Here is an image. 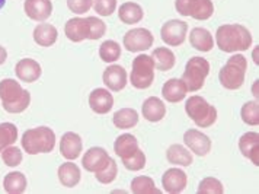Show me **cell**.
<instances>
[{
    "label": "cell",
    "mask_w": 259,
    "mask_h": 194,
    "mask_svg": "<svg viewBox=\"0 0 259 194\" xmlns=\"http://www.w3.org/2000/svg\"><path fill=\"white\" fill-rule=\"evenodd\" d=\"M112 123L117 129H121V130L133 129L139 123V112L134 108L118 109L112 117Z\"/></svg>",
    "instance_id": "obj_29"
},
{
    "label": "cell",
    "mask_w": 259,
    "mask_h": 194,
    "mask_svg": "<svg viewBox=\"0 0 259 194\" xmlns=\"http://www.w3.org/2000/svg\"><path fill=\"white\" fill-rule=\"evenodd\" d=\"M258 85H259V81H256L253 86H252V94H253V97L256 98V101H258Z\"/></svg>",
    "instance_id": "obj_44"
},
{
    "label": "cell",
    "mask_w": 259,
    "mask_h": 194,
    "mask_svg": "<svg viewBox=\"0 0 259 194\" xmlns=\"http://www.w3.org/2000/svg\"><path fill=\"white\" fill-rule=\"evenodd\" d=\"M189 43L194 49L202 53H208L214 47L212 35L205 28H194L189 34Z\"/></svg>",
    "instance_id": "obj_24"
},
{
    "label": "cell",
    "mask_w": 259,
    "mask_h": 194,
    "mask_svg": "<svg viewBox=\"0 0 259 194\" xmlns=\"http://www.w3.org/2000/svg\"><path fill=\"white\" fill-rule=\"evenodd\" d=\"M239 149L242 152L243 157H246L247 159L252 161L253 165H259V158H258V152H259V134L255 133V132H247L245 133L240 140H239Z\"/></svg>",
    "instance_id": "obj_20"
},
{
    "label": "cell",
    "mask_w": 259,
    "mask_h": 194,
    "mask_svg": "<svg viewBox=\"0 0 259 194\" xmlns=\"http://www.w3.org/2000/svg\"><path fill=\"white\" fill-rule=\"evenodd\" d=\"M185 111L188 117L201 129L210 127L217 120V109L214 105L208 104L205 98L192 95L187 99Z\"/></svg>",
    "instance_id": "obj_5"
},
{
    "label": "cell",
    "mask_w": 259,
    "mask_h": 194,
    "mask_svg": "<svg viewBox=\"0 0 259 194\" xmlns=\"http://www.w3.org/2000/svg\"><path fill=\"white\" fill-rule=\"evenodd\" d=\"M109 159L111 157L104 147L94 146L83 155L82 165L86 171L98 174L102 170H105V167L109 164Z\"/></svg>",
    "instance_id": "obj_11"
},
{
    "label": "cell",
    "mask_w": 259,
    "mask_h": 194,
    "mask_svg": "<svg viewBox=\"0 0 259 194\" xmlns=\"http://www.w3.org/2000/svg\"><path fill=\"white\" fill-rule=\"evenodd\" d=\"M124 47L130 53H140L152 49L154 41L153 34L147 28H134L124 35Z\"/></svg>",
    "instance_id": "obj_9"
},
{
    "label": "cell",
    "mask_w": 259,
    "mask_h": 194,
    "mask_svg": "<svg viewBox=\"0 0 259 194\" xmlns=\"http://www.w3.org/2000/svg\"><path fill=\"white\" fill-rule=\"evenodd\" d=\"M210 74V63L204 57H191L187 61L182 81L188 92H197L204 86L207 76Z\"/></svg>",
    "instance_id": "obj_6"
},
{
    "label": "cell",
    "mask_w": 259,
    "mask_h": 194,
    "mask_svg": "<svg viewBox=\"0 0 259 194\" xmlns=\"http://www.w3.org/2000/svg\"><path fill=\"white\" fill-rule=\"evenodd\" d=\"M59 180L67 188L76 187L80 182V168L73 162L61 164L59 167Z\"/></svg>",
    "instance_id": "obj_27"
},
{
    "label": "cell",
    "mask_w": 259,
    "mask_h": 194,
    "mask_svg": "<svg viewBox=\"0 0 259 194\" xmlns=\"http://www.w3.org/2000/svg\"><path fill=\"white\" fill-rule=\"evenodd\" d=\"M142 114L147 122H160V120H163V117L166 115V105L163 104V101H162L160 98H147V99L143 102Z\"/></svg>",
    "instance_id": "obj_21"
},
{
    "label": "cell",
    "mask_w": 259,
    "mask_h": 194,
    "mask_svg": "<svg viewBox=\"0 0 259 194\" xmlns=\"http://www.w3.org/2000/svg\"><path fill=\"white\" fill-rule=\"evenodd\" d=\"M184 142L187 147L191 149L198 157H205L211 150V140L207 134H204L200 130L189 129L184 134Z\"/></svg>",
    "instance_id": "obj_12"
},
{
    "label": "cell",
    "mask_w": 259,
    "mask_h": 194,
    "mask_svg": "<svg viewBox=\"0 0 259 194\" xmlns=\"http://www.w3.org/2000/svg\"><path fill=\"white\" fill-rule=\"evenodd\" d=\"M99 57L105 63H114L121 57V47L119 44L112 41V40H108L105 43L101 44L99 47Z\"/></svg>",
    "instance_id": "obj_33"
},
{
    "label": "cell",
    "mask_w": 259,
    "mask_h": 194,
    "mask_svg": "<svg viewBox=\"0 0 259 194\" xmlns=\"http://www.w3.org/2000/svg\"><path fill=\"white\" fill-rule=\"evenodd\" d=\"M102 79H104V84H105L109 91L119 92L127 85L128 76H127V70L122 66L111 64V66H108L105 69V72L102 74Z\"/></svg>",
    "instance_id": "obj_13"
},
{
    "label": "cell",
    "mask_w": 259,
    "mask_h": 194,
    "mask_svg": "<svg viewBox=\"0 0 259 194\" xmlns=\"http://www.w3.org/2000/svg\"><path fill=\"white\" fill-rule=\"evenodd\" d=\"M258 50L259 47H256V49L253 50V53H252V57H253V61L256 63V66L259 64V60H258Z\"/></svg>",
    "instance_id": "obj_45"
},
{
    "label": "cell",
    "mask_w": 259,
    "mask_h": 194,
    "mask_svg": "<svg viewBox=\"0 0 259 194\" xmlns=\"http://www.w3.org/2000/svg\"><path fill=\"white\" fill-rule=\"evenodd\" d=\"M83 149L82 137L77 133L67 132L63 134V137L60 139V152L63 155V158L74 161L80 157Z\"/></svg>",
    "instance_id": "obj_15"
},
{
    "label": "cell",
    "mask_w": 259,
    "mask_h": 194,
    "mask_svg": "<svg viewBox=\"0 0 259 194\" xmlns=\"http://www.w3.org/2000/svg\"><path fill=\"white\" fill-rule=\"evenodd\" d=\"M2 159L8 167H18L22 162V152L16 146H8L2 150Z\"/></svg>",
    "instance_id": "obj_38"
},
{
    "label": "cell",
    "mask_w": 259,
    "mask_h": 194,
    "mask_svg": "<svg viewBox=\"0 0 259 194\" xmlns=\"http://www.w3.org/2000/svg\"><path fill=\"white\" fill-rule=\"evenodd\" d=\"M21 143L28 155L50 153L56 146V134L50 127L41 126L36 129L26 130L22 136Z\"/></svg>",
    "instance_id": "obj_3"
},
{
    "label": "cell",
    "mask_w": 259,
    "mask_h": 194,
    "mask_svg": "<svg viewBox=\"0 0 259 194\" xmlns=\"http://www.w3.org/2000/svg\"><path fill=\"white\" fill-rule=\"evenodd\" d=\"M124 167L128 171H140L146 167V155L139 149L133 157L125 159H121Z\"/></svg>",
    "instance_id": "obj_39"
},
{
    "label": "cell",
    "mask_w": 259,
    "mask_h": 194,
    "mask_svg": "<svg viewBox=\"0 0 259 194\" xmlns=\"http://www.w3.org/2000/svg\"><path fill=\"white\" fill-rule=\"evenodd\" d=\"M242 120L249 126H259V104L258 101H249L240 111Z\"/></svg>",
    "instance_id": "obj_35"
},
{
    "label": "cell",
    "mask_w": 259,
    "mask_h": 194,
    "mask_svg": "<svg viewBox=\"0 0 259 194\" xmlns=\"http://www.w3.org/2000/svg\"><path fill=\"white\" fill-rule=\"evenodd\" d=\"M152 59H153L154 67L162 72H167V70L174 69L175 63H177V57H175L174 51L167 47H159L154 50Z\"/></svg>",
    "instance_id": "obj_28"
},
{
    "label": "cell",
    "mask_w": 259,
    "mask_h": 194,
    "mask_svg": "<svg viewBox=\"0 0 259 194\" xmlns=\"http://www.w3.org/2000/svg\"><path fill=\"white\" fill-rule=\"evenodd\" d=\"M215 41L224 53L246 51L252 46V34L243 25L226 24L217 28Z\"/></svg>",
    "instance_id": "obj_1"
},
{
    "label": "cell",
    "mask_w": 259,
    "mask_h": 194,
    "mask_svg": "<svg viewBox=\"0 0 259 194\" xmlns=\"http://www.w3.org/2000/svg\"><path fill=\"white\" fill-rule=\"evenodd\" d=\"M187 182H188L187 174L179 168H170L166 171L162 177V185L166 193H182L187 187Z\"/></svg>",
    "instance_id": "obj_14"
},
{
    "label": "cell",
    "mask_w": 259,
    "mask_h": 194,
    "mask_svg": "<svg viewBox=\"0 0 259 194\" xmlns=\"http://www.w3.org/2000/svg\"><path fill=\"white\" fill-rule=\"evenodd\" d=\"M5 5H6V0H0V9H3Z\"/></svg>",
    "instance_id": "obj_46"
},
{
    "label": "cell",
    "mask_w": 259,
    "mask_h": 194,
    "mask_svg": "<svg viewBox=\"0 0 259 194\" xmlns=\"http://www.w3.org/2000/svg\"><path fill=\"white\" fill-rule=\"evenodd\" d=\"M18 140V129L12 123L0 124V152L8 146H12Z\"/></svg>",
    "instance_id": "obj_34"
},
{
    "label": "cell",
    "mask_w": 259,
    "mask_h": 194,
    "mask_svg": "<svg viewBox=\"0 0 259 194\" xmlns=\"http://www.w3.org/2000/svg\"><path fill=\"white\" fill-rule=\"evenodd\" d=\"M16 76L26 84H32L41 77L42 69L39 66V63L32 59H22L18 61L16 67H15Z\"/></svg>",
    "instance_id": "obj_19"
},
{
    "label": "cell",
    "mask_w": 259,
    "mask_h": 194,
    "mask_svg": "<svg viewBox=\"0 0 259 194\" xmlns=\"http://www.w3.org/2000/svg\"><path fill=\"white\" fill-rule=\"evenodd\" d=\"M162 94L167 102L177 104V102H181L182 99H185L188 89L182 79H169L162 88Z\"/></svg>",
    "instance_id": "obj_22"
},
{
    "label": "cell",
    "mask_w": 259,
    "mask_h": 194,
    "mask_svg": "<svg viewBox=\"0 0 259 194\" xmlns=\"http://www.w3.org/2000/svg\"><path fill=\"white\" fill-rule=\"evenodd\" d=\"M197 193L198 194H223L224 187H223V184H222V181H219L217 178H214V177H207V178H204V180L200 182Z\"/></svg>",
    "instance_id": "obj_36"
},
{
    "label": "cell",
    "mask_w": 259,
    "mask_h": 194,
    "mask_svg": "<svg viewBox=\"0 0 259 194\" xmlns=\"http://www.w3.org/2000/svg\"><path fill=\"white\" fill-rule=\"evenodd\" d=\"M92 5H94V0H67V6H69L70 12L76 13V15H83V13L89 12Z\"/></svg>",
    "instance_id": "obj_42"
},
{
    "label": "cell",
    "mask_w": 259,
    "mask_h": 194,
    "mask_svg": "<svg viewBox=\"0 0 259 194\" xmlns=\"http://www.w3.org/2000/svg\"><path fill=\"white\" fill-rule=\"evenodd\" d=\"M131 191L134 194H160L162 191L156 187L150 177H136L131 181Z\"/></svg>",
    "instance_id": "obj_32"
},
{
    "label": "cell",
    "mask_w": 259,
    "mask_h": 194,
    "mask_svg": "<svg viewBox=\"0 0 259 194\" xmlns=\"http://www.w3.org/2000/svg\"><path fill=\"white\" fill-rule=\"evenodd\" d=\"M24 9L29 19L36 22H44L51 16L53 3L51 0H25Z\"/></svg>",
    "instance_id": "obj_17"
},
{
    "label": "cell",
    "mask_w": 259,
    "mask_h": 194,
    "mask_svg": "<svg viewBox=\"0 0 259 194\" xmlns=\"http://www.w3.org/2000/svg\"><path fill=\"white\" fill-rule=\"evenodd\" d=\"M177 12L182 16H191L197 21H207L214 13L211 0H175Z\"/></svg>",
    "instance_id": "obj_8"
},
{
    "label": "cell",
    "mask_w": 259,
    "mask_h": 194,
    "mask_svg": "<svg viewBox=\"0 0 259 194\" xmlns=\"http://www.w3.org/2000/svg\"><path fill=\"white\" fill-rule=\"evenodd\" d=\"M117 162H115V159L111 158L109 159V164L105 167V170H102L101 172L95 174V177H96V180L101 182V184H111V182L117 178Z\"/></svg>",
    "instance_id": "obj_37"
},
{
    "label": "cell",
    "mask_w": 259,
    "mask_h": 194,
    "mask_svg": "<svg viewBox=\"0 0 259 194\" xmlns=\"http://www.w3.org/2000/svg\"><path fill=\"white\" fill-rule=\"evenodd\" d=\"M66 36L73 43H80L83 40H89L91 24L89 18H71L64 26Z\"/></svg>",
    "instance_id": "obj_16"
},
{
    "label": "cell",
    "mask_w": 259,
    "mask_h": 194,
    "mask_svg": "<svg viewBox=\"0 0 259 194\" xmlns=\"http://www.w3.org/2000/svg\"><path fill=\"white\" fill-rule=\"evenodd\" d=\"M89 107L96 114H108L114 107V97L105 88H96L89 95Z\"/></svg>",
    "instance_id": "obj_18"
},
{
    "label": "cell",
    "mask_w": 259,
    "mask_h": 194,
    "mask_svg": "<svg viewBox=\"0 0 259 194\" xmlns=\"http://www.w3.org/2000/svg\"><path fill=\"white\" fill-rule=\"evenodd\" d=\"M6 59H8V51L5 50V47L0 46V64H3Z\"/></svg>",
    "instance_id": "obj_43"
},
{
    "label": "cell",
    "mask_w": 259,
    "mask_h": 194,
    "mask_svg": "<svg viewBox=\"0 0 259 194\" xmlns=\"http://www.w3.org/2000/svg\"><path fill=\"white\" fill-rule=\"evenodd\" d=\"M57 36H59V32H57V28L54 25L39 24L36 25L35 29H34V40L41 47L54 46L57 41Z\"/></svg>",
    "instance_id": "obj_26"
},
{
    "label": "cell",
    "mask_w": 259,
    "mask_h": 194,
    "mask_svg": "<svg viewBox=\"0 0 259 194\" xmlns=\"http://www.w3.org/2000/svg\"><path fill=\"white\" fill-rule=\"evenodd\" d=\"M246 69L247 61L245 56L233 54L219 73V79H220L222 86L226 89H230V91H236V89L242 88L243 82H245Z\"/></svg>",
    "instance_id": "obj_4"
},
{
    "label": "cell",
    "mask_w": 259,
    "mask_h": 194,
    "mask_svg": "<svg viewBox=\"0 0 259 194\" xmlns=\"http://www.w3.org/2000/svg\"><path fill=\"white\" fill-rule=\"evenodd\" d=\"M166 158L170 164L174 165H181V167H189L192 162H194V158H192V153L189 152L188 149L185 146L182 145H172L167 152H166Z\"/></svg>",
    "instance_id": "obj_30"
},
{
    "label": "cell",
    "mask_w": 259,
    "mask_h": 194,
    "mask_svg": "<svg viewBox=\"0 0 259 194\" xmlns=\"http://www.w3.org/2000/svg\"><path fill=\"white\" fill-rule=\"evenodd\" d=\"M0 99L2 107L11 114H19L31 104V94L24 89L19 82L13 79H3L0 82Z\"/></svg>",
    "instance_id": "obj_2"
},
{
    "label": "cell",
    "mask_w": 259,
    "mask_h": 194,
    "mask_svg": "<svg viewBox=\"0 0 259 194\" xmlns=\"http://www.w3.org/2000/svg\"><path fill=\"white\" fill-rule=\"evenodd\" d=\"M3 187H5L6 193L22 194L26 190V178L22 172H11L5 177Z\"/></svg>",
    "instance_id": "obj_31"
},
{
    "label": "cell",
    "mask_w": 259,
    "mask_h": 194,
    "mask_svg": "<svg viewBox=\"0 0 259 194\" xmlns=\"http://www.w3.org/2000/svg\"><path fill=\"white\" fill-rule=\"evenodd\" d=\"M95 12L101 16H111L117 9V0H94Z\"/></svg>",
    "instance_id": "obj_40"
},
{
    "label": "cell",
    "mask_w": 259,
    "mask_h": 194,
    "mask_svg": "<svg viewBox=\"0 0 259 194\" xmlns=\"http://www.w3.org/2000/svg\"><path fill=\"white\" fill-rule=\"evenodd\" d=\"M139 149H140L139 147V140L136 139V136L130 133L118 136L115 143H114V150L121 159L133 157Z\"/></svg>",
    "instance_id": "obj_23"
},
{
    "label": "cell",
    "mask_w": 259,
    "mask_h": 194,
    "mask_svg": "<svg viewBox=\"0 0 259 194\" xmlns=\"http://www.w3.org/2000/svg\"><path fill=\"white\" fill-rule=\"evenodd\" d=\"M154 81V63L152 56L140 54L133 60V70L130 73V82L137 89L150 88Z\"/></svg>",
    "instance_id": "obj_7"
},
{
    "label": "cell",
    "mask_w": 259,
    "mask_h": 194,
    "mask_svg": "<svg viewBox=\"0 0 259 194\" xmlns=\"http://www.w3.org/2000/svg\"><path fill=\"white\" fill-rule=\"evenodd\" d=\"M143 16H144V12H143L142 6L134 2L122 3L118 9V18L124 24H139L143 19Z\"/></svg>",
    "instance_id": "obj_25"
},
{
    "label": "cell",
    "mask_w": 259,
    "mask_h": 194,
    "mask_svg": "<svg viewBox=\"0 0 259 194\" xmlns=\"http://www.w3.org/2000/svg\"><path fill=\"white\" fill-rule=\"evenodd\" d=\"M188 32V24L179 19H170L163 24L160 29V36L163 43L170 47H179L184 44Z\"/></svg>",
    "instance_id": "obj_10"
},
{
    "label": "cell",
    "mask_w": 259,
    "mask_h": 194,
    "mask_svg": "<svg viewBox=\"0 0 259 194\" xmlns=\"http://www.w3.org/2000/svg\"><path fill=\"white\" fill-rule=\"evenodd\" d=\"M89 24H91V34H89V40H99L105 34L106 25L95 16H89Z\"/></svg>",
    "instance_id": "obj_41"
}]
</instances>
